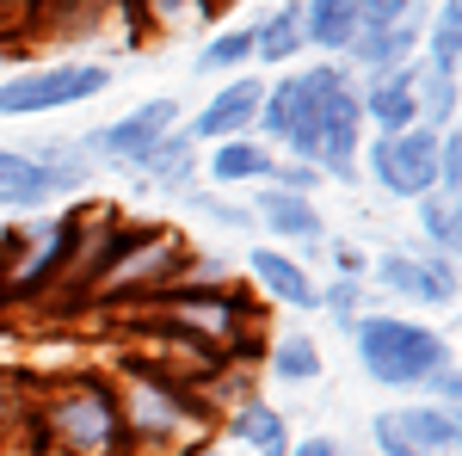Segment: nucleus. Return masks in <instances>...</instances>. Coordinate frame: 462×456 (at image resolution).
Returning a JSON list of instances; mask_svg holds the SVG:
<instances>
[{
    "label": "nucleus",
    "mask_w": 462,
    "mask_h": 456,
    "mask_svg": "<svg viewBox=\"0 0 462 456\" xmlns=\"http://www.w3.org/2000/svg\"><path fill=\"white\" fill-rule=\"evenodd\" d=\"M25 425H32L37 451L56 456H136L124 414H117V388L99 370H74V377L43 383L25 407Z\"/></svg>",
    "instance_id": "nucleus-1"
},
{
    "label": "nucleus",
    "mask_w": 462,
    "mask_h": 456,
    "mask_svg": "<svg viewBox=\"0 0 462 456\" xmlns=\"http://www.w3.org/2000/svg\"><path fill=\"white\" fill-rule=\"evenodd\" d=\"M111 388H117V414H124V432H130L136 456L143 451H173L191 432H216L210 407L198 401V388L167 377V370H154L148 358H117Z\"/></svg>",
    "instance_id": "nucleus-2"
},
{
    "label": "nucleus",
    "mask_w": 462,
    "mask_h": 456,
    "mask_svg": "<svg viewBox=\"0 0 462 456\" xmlns=\"http://www.w3.org/2000/svg\"><path fill=\"white\" fill-rule=\"evenodd\" d=\"M352 358L357 370H364V383L389 388V395H420L426 377L444 364V358H457L450 340L426 327V321H407V315H357L352 327Z\"/></svg>",
    "instance_id": "nucleus-3"
},
{
    "label": "nucleus",
    "mask_w": 462,
    "mask_h": 456,
    "mask_svg": "<svg viewBox=\"0 0 462 456\" xmlns=\"http://www.w3.org/2000/svg\"><path fill=\"white\" fill-rule=\"evenodd\" d=\"M117 87V69L99 62V56H62V62H37V69H13L0 80V117H19V124H37V117H56V111L93 106L99 93Z\"/></svg>",
    "instance_id": "nucleus-4"
},
{
    "label": "nucleus",
    "mask_w": 462,
    "mask_h": 456,
    "mask_svg": "<svg viewBox=\"0 0 462 456\" xmlns=\"http://www.w3.org/2000/svg\"><path fill=\"white\" fill-rule=\"evenodd\" d=\"M462 259H444L420 241H401V247H383L370 259V290H383L394 302H413V309H457L462 296Z\"/></svg>",
    "instance_id": "nucleus-5"
},
{
    "label": "nucleus",
    "mask_w": 462,
    "mask_h": 456,
    "mask_svg": "<svg viewBox=\"0 0 462 456\" xmlns=\"http://www.w3.org/2000/svg\"><path fill=\"white\" fill-rule=\"evenodd\" d=\"M179 124H185V106H179L173 93H154L143 106H130L124 117L93 124V130H74V136H80L87 161H93L99 173H136V161H143L161 136H173Z\"/></svg>",
    "instance_id": "nucleus-6"
},
{
    "label": "nucleus",
    "mask_w": 462,
    "mask_h": 456,
    "mask_svg": "<svg viewBox=\"0 0 462 456\" xmlns=\"http://www.w3.org/2000/svg\"><path fill=\"white\" fill-rule=\"evenodd\" d=\"M438 136H444V130H426V124H413V130H401V136H364V148H357L364 185H376L389 204H413V198L438 191V179H431Z\"/></svg>",
    "instance_id": "nucleus-7"
},
{
    "label": "nucleus",
    "mask_w": 462,
    "mask_h": 456,
    "mask_svg": "<svg viewBox=\"0 0 462 456\" xmlns=\"http://www.w3.org/2000/svg\"><path fill=\"white\" fill-rule=\"evenodd\" d=\"M247 210H253V228L265 235L272 247H290L302 265L315 259L320 247H327V216H320L315 198H302V191H278V185H253L247 191Z\"/></svg>",
    "instance_id": "nucleus-8"
},
{
    "label": "nucleus",
    "mask_w": 462,
    "mask_h": 456,
    "mask_svg": "<svg viewBox=\"0 0 462 456\" xmlns=\"http://www.w3.org/2000/svg\"><path fill=\"white\" fill-rule=\"evenodd\" d=\"M259 99H265V74H259V69L235 74V80H216V93L191 111V117H185V130H191V142H198V148L228 142V136H253Z\"/></svg>",
    "instance_id": "nucleus-9"
},
{
    "label": "nucleus",
    "mask_w": 462,
    "mask_h": 456,
    "mask_svg": "<svg viewBox=\"0 0 462 456\" xmlns=\"http://www.w3.org/2000/svg\"><path fill=\"white\" fill-rule=\"evenodd\" d=\"M247 278L259 296H272L278 309H290V315H315L320 309V278L290 253V247H272V241H253L247 247Z\"/></svg>",
    "instance_id": "nucleus-10"
},
{
    "label": "nucleus",
    "mask_w": 462,
    "mask_h": 456,
    "mask_svg": "<svg viewBox=\"0 0 462 456\" xmlns=\"http://www.w3.org/2000/svg\"><path fill=\"white\" fill-rule=\"evenodd\" d=\"M413 80H420V62L389 74H357V111H364V136H401L420 124V106H413Z\"/></svg>",
    "instance_id": "nucleus-11"
},
{
    "label": "nucleus",
    "mask_w": 462,
    "mask_h": 456,
    "mask_svg": "<svg viewBox=\"0 0 462 456\" xmlns=\"http://www.w3.org/2000/svg\"><path fill=\"white\" fill-rule=\"evenodd\" d=\"M198 161H204V148H198V142H191V130L179 124L173 136H161L143 161H136V179H143L148 191H161V198H185L191 185H204Z\"/></svg>",
    "instance_id": "nucleus-12"
},
{
    "label": "nucleus",
    "mask_w": 462,
    "mask_h": 456,
    "mask_svg": "<svg viewBox=\"0 0 462 456\" xmlns=\"http://www.w3.org/2000/svg\"><path fill=\"white\" fill-rule=\"evenodd\" d=\"M198 173H204L210 191H253V185H265V173H272V148L259 136L210 142L204 161H198Z\"/></svg>",
    "instance_id": "nucleus-13"
},
{
    "label": "nucleus",
    "mask_w": 462,
    "mask_h": 456,
    "mask_svg": "<svg viewBox=\"0 0 462 456\" xmlns=\"http://www.w3.org/2000/svg\"><path fill=\"white\" fill-rule=\"evenodd\" d=\"M389 420L420 456H457L462 451V407H438V401L407 395L401 407H389Z\"/></svg>",
    "instance_id": "nucleus-14"
},
{
    "label": "nucleus",
    "mask_w": 462,
    "mask_h": 456,
    "mask_svg": "<svg viewBox=\"0 0 462 456\" xmlns=\"http://www.w3.org/2000/svg\"><path fill=\"white\" fill-rule=\"evenodd\" d=\"M216 438L241 444L247 456H284L290 451V420L265 401V395H247L241 407H228V414L216 420Z\"/></svg>",
    "instance_id": "nucleus-15"
},
{
    "label": "nucleus",
    "mask_w": 462,
    "mask_h": 456,
    "mask_svg": "<svg viewBox=\"0 0 462 456\" xmlns=\"http://www.w3.org/2000/svg\"><path fill=\"white\" fill-rule=\"evenodd\" d=\"M25 154H32L37 167H43V179H50V191L56 198H80L87 185H93V161H87V148H80V136H62V130H43V136H25L19 142Z\"/></svg>",
    "instance_id": "nucleus-16"
},
{
    "label": "nucleus",
    "mask_w": 462,
    "mask_h": 456,
    "mask_svg": "<svg viewBox=\"0 0 462 456\" xmlns=\"http://www.w3.org/2000/svg\"><path fill=\"white\" fill-rule=\"evenodd\" d=\"M253 25V69H296L309 56V37H302V6L278 0L272 13L247 19Z\"/></svg>",
    "instance_id": "nucleus-17"
},
{
    "label": "nucleus",
    "mask_w": 462,
    "mask_h": 456,
    "mask_svg": "<svg viewBox=\"0 0 462 456\" xmlns=\"http://www.w3.org/2000/svg\"><path fill=\"white\" fill-rule=\"evenodd\" d=\"M265 377L284 388H315L327 377V358H320V340L315 333H302V327H284V333H272L265 340Z\"/></svg>",
    "instance_id": "nucleus-18"
},
{
    "label": "nucleus",
    "mask_w": 462,
    "mask_h": 456,
    "mask_svg": "<svg viewBox=\"0 0 462 456\" xmlns=\"http://www.w3.org/2000/svg\"><path fill=\"white\" fill-rule=\"evenodd\" d=\"M50 204H56V191H50L43 167H37L19 142H0V210L6 216H37V210H50Z\"/></svg>",
    "instance_id": "nucleus-19"
},
{
    "label": "nucleus",
    "mask_w": 462,
    "mask_h": 456,
    "mask_svg": "<svg viewBox=\"0 0 462 456\" xmlns=\"http://www.w3.org/2000/svg\"><path fill=\"white\" fill-rule=\"evenodd\" d=\"M302 6V37H309V56H346L357 37L364 6L357 0H296Z\"/></svg>",
    "instance_id": "nucleus-20"
},
{
    "label": "nucleus",
    "mask_w": 462,
    "mask_h": 456,
    "mask_svg": "<svg viewBox=\"0 0 462 456\" xmlns=\"http://www.w3.org/2000/svg\"><path fill=\"white\" fill-rule=\"evenodd\" d=\"M413 241L444 259H462V198H444V191L413 198Z\"/></svg>",
    "instance_id": "nucleus-21"
},
{
    "label": "nucleus",
    "mask_w": 462,
    "mask_h": 456,
    "mask_svg": "<svg viewBox=\"0 0 462 456\" xmlns=\"http://www.w3.org/2000/svg\"><path fill=\"white\" fill-rule=\"evenodd\" d=\"M247 69H253V25H216L191 56V74H204V80H235Z\"/></svg>",
    "instance_id": "nucleus-22"
},
{
    "label": "nucleus",
    "mask_w": 462,
    "mask_h": 456,
    "mask_svg": "<svg viewBox=\"0 0 462 456\" xmlns=\"http://www.w3.org/2000/svg\"><path fill=\"white\" fill-rule=\"evenodd\" d=\"M420 56H426L431 74H457L462 80V0H438V6L426 13Z\"/></svg>",
    "instance_id": "nucleus-23"
},
{
    "label": "nucleus",
    "mask_w": 462,
    "mask_h": 456,
    "mask_svg": "<svg viewBox=\"0 0 462 456\" xmlns=\"http://www.w3.org/2000/svg\"><path fill=\"white\" fill-rule=\"evenodd\" d=\"M148 37H179V32H210L216 19V0H136Z\"/></svg>",
    "instance_id": "nucleus-24"
},
{
    "label": "nucleus",
    "mask_w": 462,
    "mask_h": 456,
    "mask_svg": "<svg viewBox=\"0 0 462 456\" xmlns=\"http://www.w3.org/2000/svg\"><path fill=\"white\" fill-rule=\"evenodd\" d=\"M413 106H420V124H426V130H457V117H462V80H457V74H431L426 62H420Z\"/></svg>",
    "instance_id": "nucleus-25"
},
{
    "label": "nucleus",
    "mask_w": 462,
    "mask_h": 456,
    "mask_svg": "<svg viewBox=\"0 0 462 456\" xmlns=\"http://www.w3.org/2000/svg\"><path fill=\"white\" fill-rule=\"evenodd\" d=\"M179 204H185L191 216H210L216 228H228V235H259V228H253V210H247V191H210V185H191Z\"/></svg>",
    "instance_id": "nucleus-26"
},
{
    "label": "nucleus",
    "mask_w": 462,
    "mask_h": 456,
    "mask_svg": "<svg viewBox=\"0 0 462 456\" xmlns=\"http://www.w3.org/2000/svg\"><path fill=\"white\" fill-rule=\"evenodd\" d=\"M315 315H327L339 333H352L357 315H370V284L364 278H327L320 284V309Z\"/></svg>",
    "instance_id": "nucleus-27"
},
{
    "label": "nucleus",
    "mask_w": 462,
    "mask_h": 456,
    "mask_svg": "<svg viewBox=\"0 0 462 456\" xmlns=\"http://www.w3.org/2000/svg\"><path fill=\"white\" fill-rule=\"evenodd\" d=\"M265 185H278V191H302V198H315L320 185V167L315 161H290V154H272V173H265Z\"/></svg>",
    "instance_id": "nucleus-28"
},
{
    "label": "nucleus",
    "mask_w": 462,
    "mask_h": 456,
    "mask_svg": "<svg viewBox=\"0 0 462 456\" xmlns=\"http://www.w3.org/2000/svg\"><path fill=\"white\" fill-rule=\"evenodd\" d=\"M431 179H438V191H444V198H462V130H444V136H438Z\"/></svg>",
    "instance_id": "nucleus-29"
},
{
    "label": "nucleus",
    "mask_w": 462,
    "mask_h": 456,
    "mask_svg": "<svg viewBox=\"0 0 462 456\" xmlns=\"http://www.w3.org/2000/svg\"><path fill=\"white\" fill-rule=\"evenodd\" d=\"M320 253H327L333 278H364V284H370V253H364L352 235H327V247H320Z\"/></svg>",
    "instance_id": "nucleus-30"
},
{
    "label": "nucleus",
    "mask_w": 462,
    "mask_h": 456,
    "mask_svg": "<svg viewBox=\"0 0 462 456\" xmlns=\"http://www.w3.org/2000/svg\"><path fill=\"white\" fill-rule=\"evenodd\" d=\"M420 401H438V407H462V370H457V358H444V364H438V370L426 377Z\"/></svg>",
    "instance_id": "nucleus-31"
},
{
    "label": "nucleus",
    "mask_w": 462,
    "mask_h": 456,
    "mask_svg": "<svg viewBox=\"0 0 462 456\" xmlns=\"http://www.w3.org/2000/svg\"><path fill=\"white\" fill-rule=\"evenodd\" d=\"M370 451H376V456H420L401 432H394L389 414H370Z\"/></svg>",
    "instance_id": "nucleus-32"
},
{
    "label": "nucleus",
    "mask_w": 462,
    "mask_h": 456,
    "mask_svg": "<svg viewBox=\"0 0 462 456\" xmlns=\"http://www.w3.org/2000/svg\"><path fill=\"white\" fill-rule=\"evenodd\" d=\"M284 456H346V444H339L333 432H309V438H296Z\"/></svg>",
    "instance_id": "nucleus-33"
},
{
    "label": "nucleus",
    "mask_w": 462,
    "mask_h": 456,
    "mask_svg": "<svg viewBox=\"0 0 462 456\" xmlns=\"http://www.w3.org/2000/svg\"><path fill=\"white\" fill-rule=\"evenodd\" d=\"M167 456H222V438H216V432H191V438L173 444Z\"/></svg>",
    "instance_id": "nucleus-34"
},
{
    "label": "nucleus",
    "mask_w": 462,
    "mask_h": 456,
    "mask_svg": "<svg viewBox=\"0 0 462 456\" xmlns=\"http://www.w3.org/2000/svg\"><path fill=\"white\" fill-rule=\"evenodd\" d=\"M74 6H87V0H37V32L50 25V19H62V13H74ZM32 32V37H37Z\"/></svg>",
    "instance_id": "nucleus-35"
},
{
    "label": "nucleus",
    "mask_w": 462,
    "mask_h": 456,
    "mask_svg": "<svg viewBox=\"0 0 462 456\" xmlns=\"http://www.w3.org/2000/svg\"><path fill=\"white\" fill-rule=\"evenodd\" d=\"M357 6H364V0H357Z\"/></svg>",
    "instance_id": "nucleus-36"
},
{
    "label": "nucleus",
    "mask_w": 462,
    "mask_h": 456,
    "mask_svg": "<svg viewBox=\"0 0 462 456\" xmlns=\"http://www.w3.org/2000/svg\"><path fill=\"white\" fill-rule=\"evenodd\" d=\"M241 456H247V451H241Z\"/></svg>",
    "instance_id": "nucleus-37"
},
{
    "label": "nucleus",
    "mask_w": 462,
    "mask_h": 456,
    "mask_svg": "<svg viewBox=\"0 0 462 456\" xmlns=\"http://www.w3.org/2000/svg\"><path fill=\"white\" fill-rule=\"evenodd\" d=\"M346 456H352V451H346Z\"/></svg>",
    "instance_id": "nucleus-38"
}]
</instances>
